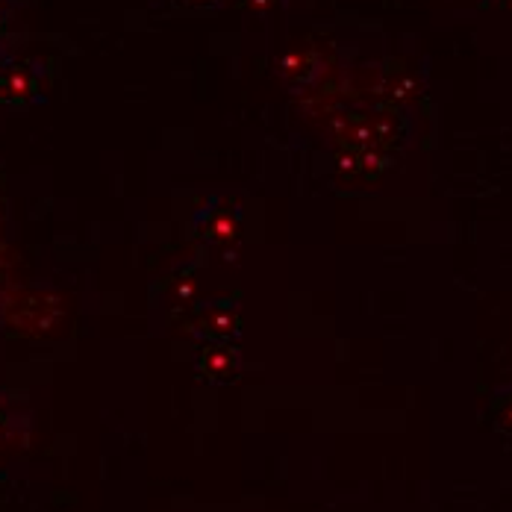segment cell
<instances>
[{"label": "cell", "mask_w": 512, "mask_h": 512, "mask_svg": "<svg viewBox=\"0 0 512 512\" xmlns=\"http://www.w3.org/2000/svg\"><path fill=\"white\" fill-rule=\"evenodd\" d=\"M324 71H327L324 56L315 51V48H292V51H286L277 59V77H280L295 95L312 89V86L321 80Z\"/></svg>", "instance_id": "1"}, {"label": "cell", "mask_w": 512, "mask_h": 512, "mask_svg": "<svg viewBox=\"0 0 512 512\" xmlns=\"http://www.w3.org/2000/svg\"><path fill=\"white\" fill-rule=\"evenodd\" d=\"M198 333L206 342H233L242 333V318L230 304L212 301V304H206L198 318Z\"/></svg>", "instance_id": "2"}, {"label": "cell", "mask_w": 512, "mask_h": 512, "mask_svg": "<svg viewBox=\"0 0 512 512\" xmlns=\"http://www.w3.org/2000/svg\"><path fill=\"white\" fill-rule=\"evenodd\" d=\"M198 368L215 383H230L242 371V357L230 342H209L198 357Z\"/></svg>", "instance_id": "3"}, {"label": "cell", "mask_w": 512, "mask_h": 512, "mask_svg": "<svg viewBox=\"0 0 512 512\" xmlns=\"http://www.w3.org/2000/svg\"><path fill=\"white\" fill-rule=\"evenodd\" d=\"M39 95L36 74L30 68H9L0 74V103H27Z\"/></svg>", "instance_id": "4"}, {"label": "cell", "mask_w": 512, "mask_h": 512, "mask_svg": "<svg viewBox=\"0 0 512 512\" xmlns=\"http://www.w3.org/2000/svg\"><path fill=\"white\" fill-rule=\"evenodd\" d=\"M198 221H206L204 236L209 242H215V245H224V242H233L236 239V230L239 227H236V221L230 215H224L218 209V201H209V206L198 212Z\"/></svg>", "instance_id": "5"}, {"label": "cell", "mask_w": 512, "mask_h": 512, "mask_svg": "<svg viewBox=\"0 0 512 512\" xmlns=\"http://www.w3.org/2000/svg\"><path fill=\"white\" fill-rule=\"evenodd\" d=\"M9 15H12V0H0V30L9 24Z\"/></svg>", "instance_id": "6"}]
</instances>
